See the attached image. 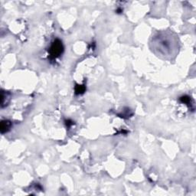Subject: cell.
<instances>
[{
  "label": "cell",
  "instance_id": "6da1fadb",
  "mask_svg": "<svg viewBox=\"0 0 196 196\" xmlns=\"http://www.w3.org/2000/svg\"><path fill=\"white\" fill-rule=\"evenodd\" d=\"M64 51L63 45L61 43V41L59 40H55V42L51 46L50 48V54L53 58H57L59 57L62 54Z\"/></svg>",
  "mask_w": 196,
  "mask_h": 196
},
{
  "label": "cell",
  "instance_id": "7a4b0ae2",
  "mask_svg": "<svg viewBox=\"0 0 196 196\" xmlns=\"http://www.w3.org/2000/svg\"><path fill=\"white\" fill-rule=\"evenodd\" d=\"M11 123L9 120H2L1 123V132L4 133L11 128Z\"/></svg>",
  "mask_w": 196,
  "mask_h": 196
},
{
  "label": "cell",
  "instance_id": "3957f363",
  "mask_svg": "<svg viewBox=\"0 0 196 196\" xmlns=\"http://www.w3.org/2000/svg\"><path fill=\"white\" fill-rule=\"evenodd\" d=\"M77 87H78V90H76L77 94L83 93L84 90V87L82 85H78V86H77Z\"/></svg>",
  "mask_w": 196,
  "mask_h": 196
}]
</instances>
